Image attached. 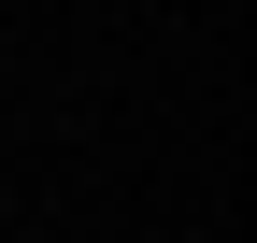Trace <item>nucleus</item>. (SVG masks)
<instances>
[]
</instances>
